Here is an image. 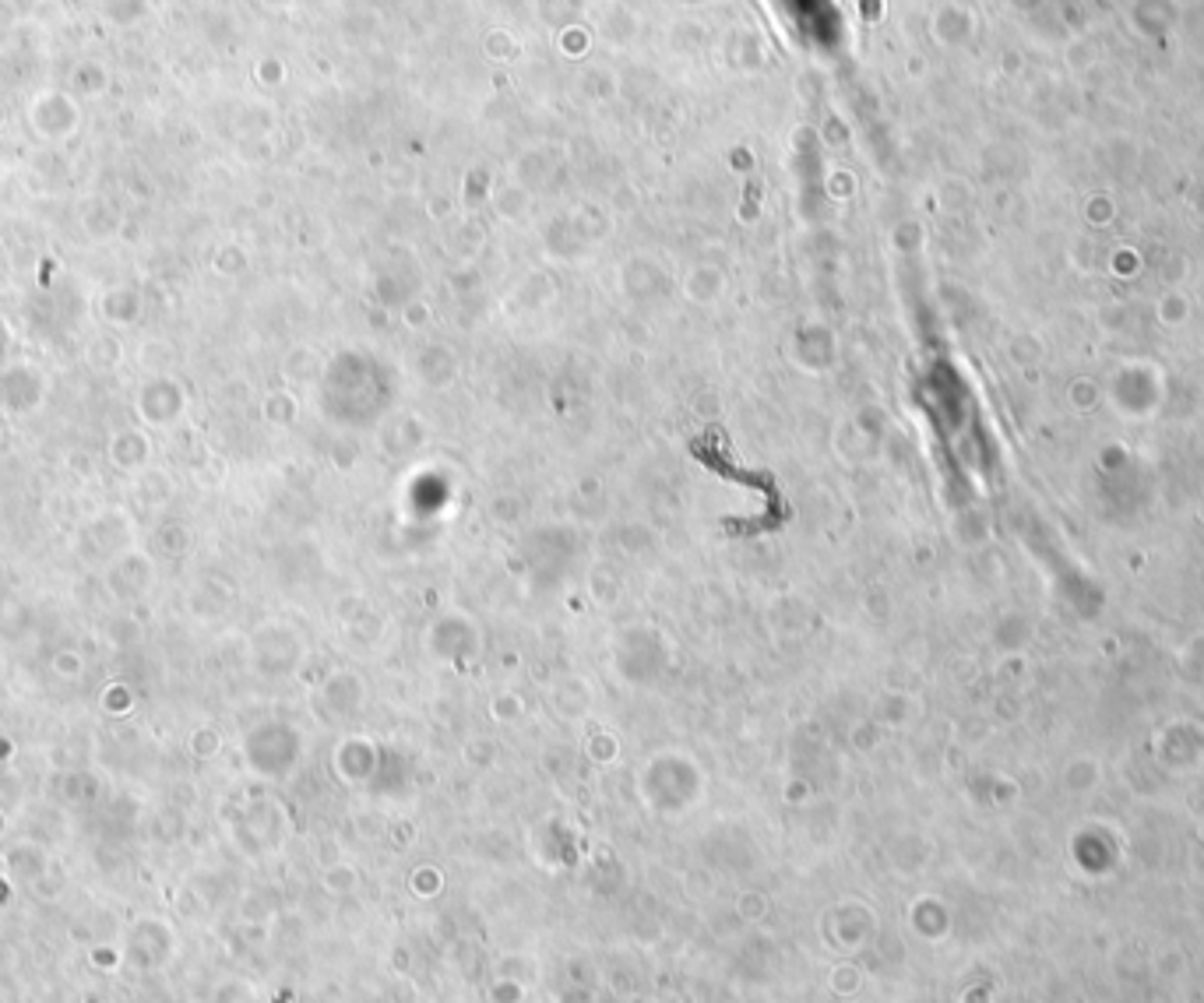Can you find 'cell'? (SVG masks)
<instances>
[{"mask_svg":"<svg viewBox=\"0 0 1204 1003\" xmlns=\"http://www.w3.org/2000/svg\"><path fill=\"white\" fill-rule=\"evenodd\" d=\"M145 7H149V0H99V11L113 25H135L137 18L145 15Z\"/></svg>","mask_w":1204,"mask_h":1003,"instance_id":"cell-1","label":"cell"}]
</instances>
